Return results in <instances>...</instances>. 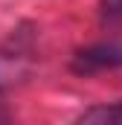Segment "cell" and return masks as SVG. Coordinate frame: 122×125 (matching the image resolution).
Masks as SVG:
<instances>
[{
	"label": "cell",
	"instance_id": "2",
	"mask_svg": "<svg viewBox=\"0 0 122 125\" xmlns=\"http://www.w3.org/2000/svg\"><path fill=\"white\" fill-rule=\"evenodd\" d=\"M70 70L76 76H96V73L122 70V38L99 41V44L76 50V55L70 61Z\"/></svg>",
	"mask_w": 122,
	"mask_h": 125
},
{
	"label": "cell",
	"instance_id": "3",
	"mask_svg": "<svg viewBox=\"0 0 122 125\" xmlns=\"http://www.w3.org/2000/svg\"><path fill=\"white\" fill-rule=\"evenodd\" d=\"M81 122H99V125H113L122 122V102H111V105H93L81 116Z\"/></svg>",
	"mask_w": 122,
	"mask_h": 125
},
{
	"label": "cell",
	"instance_id": "1",
	"mask_svg": "<svg viewBox=\"0 0 122 125\" xmlns=\"http://www.w3.org/2000/svg\"><path fill=\"white\" fill-rule=\"evenodd\" d=\"M38 58V35L32 26H18L0 44V99L9 93L18 82L29 76L32 64ZM3 119V114H0Z\"/></svg>",
	"mask_w": 122,
	"mask_h": 125
},
{
	"label": "cell",
	"instance_id": "4",
	"mask_svg": "<svg viewBox=\"0 0 122 125\" xmlns=\"http://www.w3.org/2000/svg\"><path fill=\"white\" fill-rule=\"evenodd\" d=\"M99 9L105 23H122V0H99Z\"/></svg>",
	"mask_w": 122,
	"mask_h": 125
}]
</instances>
